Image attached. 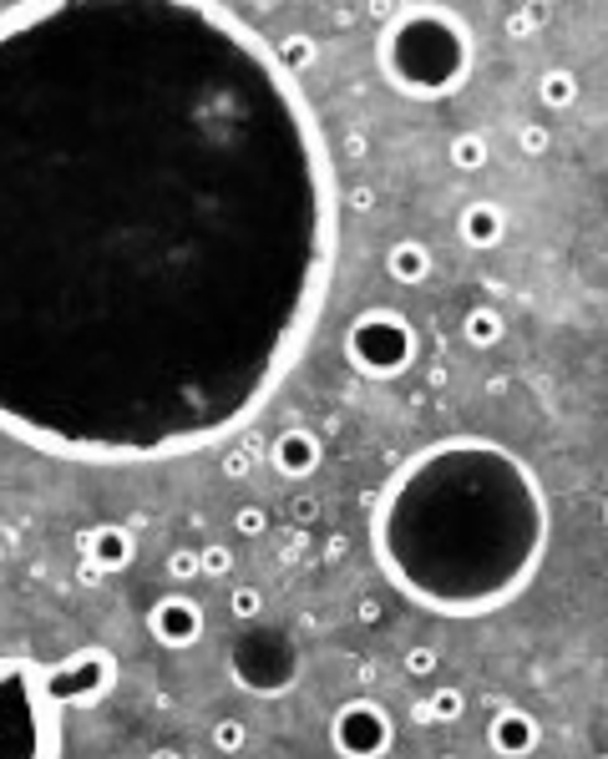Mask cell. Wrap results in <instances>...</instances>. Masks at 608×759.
Here are the masks:
<instances>
[{
    "label": "cell",
    "mask_w": 608,
    "mask_h": 759,
    "mask_svg": "<svg viewBox=\"0 0 608 759\" xmlns=\"http://www.w3.org/2000/svg\"><path fill=\"white\" fill-rule=\"evenodd\" d=\"M46 689L56 694L61 709L102 704L117 689V658L106 654L102 643H87V648L67 654L61 664H46Z\"/></svg>",
    "instance_id": "obj_7"
},
{
    "label": "cell",
    "mask_w": 608,
    "mask_h": 759,
    "mask_svg": "<svg viewBox=\"0 0 608 759\" xmlns=\"http://www.w3.org/2000/svg\"><path fill=\"white\" fill-rule=\"evenodd\" d=\"M462 714H466V694L457 689V683L437 689V694H431L421 709H416V720H421V724H457Z\"/></svg>",
    "instance_id": "obj_18"
},
{
    "label": "cell",
    "mask_w": 608,
    "mask_h": 759,
    "mask_svg": "<svg viewBox=\"0 0 608 759\" xmlns=\"http://www.w3.org/2000/svg\"><path fill=\"white\" fill-rule=\"evenodd\" d=\"M604 759H608V755H604Z\"/></svg>",
    "instance_id": "obj_35"
},
{
    "label": "cell",
    "mask_w": 608,
    "mask_h": 759,
    "mask_svg": "<svg viewBox=\"0 0 608 759\" xmlns=\"http://www.w3.org/2000/svg\"><path fill=\"white\" fill-rule=\"evenodd\" d=\"M441 668V654L431 648V643H416V648H406V673L410 679H431Z\"/></svg>",
    "instance_id": "obj_23"
},
{
    "label": "cell",
    "mask_w": 608,
    "mask_h": 759,
    "mask_svg": "<svg viewBox=\"0 0 608 759\" xmlns=\"http://www.w3.org/2000/svg\"><path fill=\"white\" fill-rule=\"evenodd\" d=\"M517 147H522L528 158H542V152L553 147V137H548V127H522L517 132Z\"/></svg>",
    "instance_id": "obj_27"
},
{
    "label": "cell",
    "mask_w": 608,
    "mask_h": 759,
    "mask_svg": "<svg viewBox=\"0 0 608 759\" xmlns=\"http://www.w3.org/2000/svg\"><path fill=\"white\" fill-rule=\"evenodd\" d=\"M487 745H492V755L497 759H528V755H538V745H542V724H538V714H528V709H497L492 714V724H487Z\"/></svg>",
    "instance_id": "obj_11"
},
{
    "label": "cell",
    "mask_w": 608,
    "mask_h": 759,
    "mask_svg": "<svg viewBox=\"0 0 608 759\" xmlns=\"http://www.w3.org/2000/svg\"><path fill=\"white\" fill-rule=\"evenodd\" d=\"M228 673H234L238 689H249L259 699H274V694H290L300 683V648H294L290 633L279 628H254L234 643L228 654Z\"/></svg>",
    "instance_id": "obj_6"
},
{
    "label": "cell",
    "mask_w": 608,
    "mask_h": 759,
    "mask_svg": "<svg viewBox=\"0 0 608 759\" xmlns=\"http://www.w3.org/2000/svg\"><path fill=\"white\" fill-rule=\"evenodd\" d=\"M350 203H356L360 213H365V208H375V188H356V193H350Z\"/></svg>",
    "instance_id": "obj_30"
},
{
    "label": "cell",
    "mask_w": 608,
    "mask_h": 759,
    "mask_svg": "<svg viewBox=\"0 0 608 759\" xmlns=\"http://www.w3.org/2000/svg\"><path fill=\"white\" fill-rule=\"evenodd\" d=\"M385 274L396 279V284H426L431 279V249H426L421 238H401L385 253Z\"/></svg>",
    "instance_id": "obj_14"
},
{
    "label": "cell",
    "mask_w": 608,
    "mask_h": 759,
    "mask_svg": "<svg viewBox=\"0 0 608 759\" xmlns=\"http://www.w3.org/2000/svg\"><path fill=\"white\" fill-rule=\"evenodd\" d=\"M228 613H234L238 623H259V618H264V592L259 588H234L228 592Z\"/></svg>",
    "instance_id": "obj_21"
},
{
    "label": "cell",
    "mask_w": 608,
    "mask_h": 759,
    "mask_svg": "<svg viewBox=\"0 0 608 759\" xmlns=\"http://www.w3.org/2000/svg\"><path fill=\"white\" fill-rule=\"evenodd\" d=\"M228 573H234V552H228L224 542L203 547V577H228Z\"/></svg>",
    "instance_id": "obj_26"
},
{
    "label": "cell",
    "mask_w": 608,
    "mask_h": 759,
    "mask_svg": "<svg viewBox=\"0 0 608 759\" xmlns=\"http://www.w3.org/2000/svg\"><path fill=\"white\" fill-rule=\"evenodd\" d=\"M548 497L528 461L482 435L416 451L375 497L371 547L385 582L437 618L517 602L548 557Z\"/></svg>",
    "instance_id": "obj_2"
},
{
    "label": "cell",
    "mask_w": 608,
    "mask_h": 759,
    "mask_svg": "<svg viewBox=\"0 0 608 759\" xmlns=\"http://www.w3.org/2000/svg\"><path fill=\"white\" fill-rule=\"evenodd\" d=\"M476 61V36L462 11L416 0L391 11V21L375 36V66L385 87L406 102H447L466 87Z\"/></svg>",
    "instance_id": "obj_3"
},
{
    "label": "cell",
    "mask_w": 608,
    "mask_h": 759,
    "mask_svg": "<svg viewBox=\"0 0 608 759\" xmlns=\"http://www.w3.org/2000/svg\"><path fill=\"white\" fill-rule=\"evenodd\" d=\"M77 552H81V563H92L97 573H122L137 557V537L122 522H97L77 537Z\"/></svg>",
    "instance_id": "obj_10"
},
{
    "label": "cell",
    "mask_w": 608,
    "mask_h": 759,
    "mask_svg": "<svg viewBox=\"0 0 608 759\" xmlns=\"http://www.w3.org/2000/svg\"><path fill=\"white\" fill-rule=\"evenodd\" d=\"M396 745V720L375 699H345L330 714V749L340 759H385Z\"/></svg>",
    "instance_id": "obj_8"
},
{
    "label": "cell",
    "mask_w": 608,
    "mask_h": 759,
    "mask_svg": "<svg viewBox=\"0 0 608 759\" xmlns=\"http://www.w3.org/2000/svg\"><path fill=\"white\" fill-rule=\"evenodd\" d=\"M274 52H279V61H284V71H290V77H300V71H309V66H315L319 46H315V36H304V31H284V41H279Z\"/></svg>",
    "instance_id": "obj_19"
},
{
    "label": "cell",
    "mask_w": 608,
    "mask_h": 759,
    "mask_svg": "<svg viewBox=\"0 0 608 759\" xmlns=\"http://www.w3.org/2000/svg\"><path fill=\"white\" fill-rule=\"evenodd\" d=\"M290 517H294V522H304V526L319 522V501L315 497H294L290 501Z\"/></svg>",
    "instance_id": "obj_29"
},
{
    "label": "cell",
    "mask_w": 608,
    "mask_h": 759,
    "mask_svg": "<svg viewBox=\"0 0 608 759\" xmlns=\"http://www.w3.org/2000/svg\"><path fill=\"white\" fill-rule=\"evenodd\" d=\"M457 234H462L466 249H497L507 238V213L492 203V197H472L462 213H457Z\"/></svg>",
    "instance_id": "obj_13"
},
{
    "label": "cell",
    "mask_w": 608,
    "mask_h": 759,
    "mask_svg": "<svg viewBox=\"0 0 608 759\" xmlns=\"http://www.w3.org/2000/svg\"><path fill=\"white\" fill-rule=\"evenodd\" d=\"M319 461H325V445H319L315 431H304V426H290V431H279L274 441H269V466H274L279 476H290V482L315 476Z\"/></svg>",
    "instance_id": "obj_12"
},
{
    "label": "cell",
    "mask_w": 608,
    "mask_h": 759,
    "mask_svg": "<svg viewBox=\"0 0 608 759\" xmlns=\"http://www.w3.org/2000/svg\"><path fill=\"white\" fill-rule=\"evenodd\" d=\"M487 158H492V147H487L482 132H457V137L447 143V162L457 172H482L487 168Z\"/></svg>",
    "instance_id": "obj_17"
},
{
    "label": "cell",
    "mask_w": 608,
    "mask_h": 759,
    "mask_svg": "<svg viewBox=\"0 0 608 759\" xmlns=\"http://www.w3.org/2000/svg\"><path fill=\"white\" fill-rule=\"evenodd\" d=\"M162 573L172 577V582H193V577H203V552L193 547H178L162 557Z\"/></svg>",
    "instance_id": "obj_20"
},
{
    "label": "cell",
    "mask_w": 608,
    "mask_h": 759,
    "mask_svg": "<svg viewBox=\"0 0 608 759\" xmlns=\"http://www.w3.org/2000/svg\"><path fill=\"white\" fill-rule=\"evenodd\" d=\"M340 183L228 5L0 11V435L133 466L244 431L304 360Z\"/></svg>",
    "instance_id": "obj_1"
},
{
    "label": "cell",
    "mask_w": 608,
    "mask_h": 759,
    "mask_svg": "<svg viewBox=\"0 0 608 759\" xmlns=\"http://www.w3.org/2000/svg\"><path fill=\"white\" fill-rule=\"evenodd\" d=\"M234 532H238V537H264V532H269V511L254 507V501H249V507H238L234 511Z\"/></svg>",
    "instance_id": "obj_24"
},
{
    "label": "cell",
    "mask_w": 608,
    "mask_h": 759,
    "mask_svg": "<svg viewBox=\"0 0 608 759\" xmlns=\"http://www.w3.org/2000/svg\"><path fill=\"white\" fill-rule=\"evenodd\" d=\"M598 511H604V526H608V497H604V507H598Z\"/></svg>",
    "instance_id": "obj_32"
},
{
    "label": "cell",
    "mask_w": 608,
    "mask_h": 759,
    "mask_svg": "<svg viewBox=\"0 0 608 759\" xmlns=\"http://www.w3.org/2000/svg\"><path fill=\"white\" fill-rule=\"evenodd\" d=\"M147 759H183V755H178V749H153Z\"/></svg>",
    "instance_id": "obj_31"
},
{
    "label": "cell",
    "mask_w": 608,
    "mask_h": 759,
    "mask_svg": "<svg viewBox=\"0 0 608 759\" xmlns=\"http://www.w3.org/2000/svg\"><path fill=\"white\" fill-rule=\"evenodd\" d=\"M462 340L472 344V350H497V344L507 340V315L497 309V304H476V309H466Z\"/></svg>",
    "instance_id": "obj_15"
},
{
    "label": "cell",
    "mask_w": 608,
    "mask_h": 759,
    "mask_svg": "<svg viewBox=\"0 0 608 759\" xmlns=\"http://www.w3.org/2000/svg\"><path fill=\"white\" fill-rule=\"evenodd\" d=\"M0 563H5V537H0Z\"/></svg>",
    "instance_id": "obj_33"
},
{
    "label": "cell",
    "mask_w": 608,
    "mask_h": 759,
    "mask_svg": "<svg viewBox=\"0 0 608 759\" xmlns=\"http://www.w3.org/2000/svg\"><path fill=\"white\" fill-rule=\"evenodd\" d=\"M147 633H153L158 648L183 654V648H193L203 638V608L193 598H183V592H168V598L147 608Z\"/></svg>",
    "instance_id": "obj_9"
},
{
    "label": "cell",
    "mask_w": 608,
    "mask_h": 759,
    "mask_svg": "<svg viewBox=\"0 0 608 759\" xmlns=\"http://www.w3.org/2000/svg\"><path fill=\"white\" fill-rule=\"evenodd\" d=\"M421 335L401 309H365L345 329V360L365 380H396L416 365Z\"/></svg>",
    "instance_id": "obj_5"
},
{
    "label": "cell",
    "mask_w": 608,
    "mask_h": 759,
    "mask_svg": "<svg viewBox=\"0 0 608 759\" xmlns=\"http://www.w3.org/2000/svg\"><path fill=\"white\" fill-rule=\"evenodd\" d=\"M538 102L548 106V112H568V106L578 102V77H573L568 66H548L538 77Z\"/></svg>",
    "instance_id": "obj_16"
},
{
    "label": "cell",
    "mask_w": 608,
    "mask_h": 759,
    "mask_svg": "<svg viewBox=\"0 0 608 759\" xmlns=\"http://www.w3.org/2000/svg\"><path fill=\"white\" fill-rule=\"evenodd\" d=\"M61 704L46 689V664H0V759H61Z\"/></svg>",
    "instance_id": "obj_4"
},
{
    "label": "cell",
    "mask_w": 608,
    "mask_h": 759,
    "mask_svg": "<svg viewBox=\"0 0 608 759\" xmlns=\"http://www.w3.org/2000/svg\"><path fill=\"white\" fill-rule=\"evenodd\" d=\"M218 472H224L228 482H244V476L254 472V451L249 445H228L224 456H218Z\"/></svg>",
    "instance_id": "obj_25"
},
{
    "label": "cell",
    "mask_w": 608,
    "mask_h": 759,
    "mask_svg": "<svg viewBox=\"0 0 608 759\" xmlns=\"http://www.w3.org/2000/svg\"><path fill=\"white\" fill-rule=\"evenodd\" d=\"M532 26H538V11H513V15H507V36H513V41L532 36Z\"/></svg>",
    "instance_id": "obj_28"
},
{
    "label": "cell",
    "mask_w": 608,
    "mask_h": 759,
    "mask_svg": "<svg viewBox=\"0 0 608 759\" xmlns=\"http://www.w3.org/2000/svg\"><path fill=\"white\" fill-rule=\"evenodd\" d=\"M437 759H457V755H437Z\"/></svg>",
    "instance_id": "obj_34"
},
{
    "label": "cell",
    "mask_w": 608,
    "mask_h": 759,
    "mask_svg": "<svg viewBox=\"0 0 608 759\" xmlns=\"http://www.w3.org/2000/svg\"><path fill=\"white\" fill-rule=\"evenodd\" d=\"M244 745H249V724L244 720H218L213 724V749H218V755H238Z\"/></svg>",
    "instance_id": "obj_22"
}]
</instances>
